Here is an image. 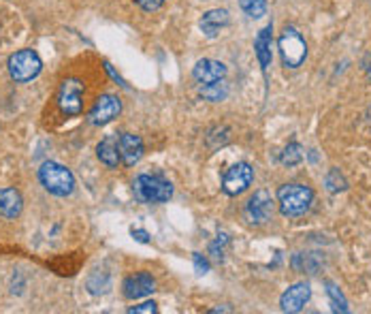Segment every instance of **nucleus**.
<instances>
[{"instance_id":"nucleus-18","label":"nucleus","mask_w":371,"mask_h":314,"mask_svg":"<svg viewBox=\"0 0 371 314\" xmlns=\"http://www.w3.org/2000/svg\"><path fill=\"white\" fill-rule=\"evenodd\" d=\"M226 94H228V86H226L224 79L213 81V83H203V88H201V96L207 98V100H213V103L224 100Z\"/></svg>"},{"instance_id":"nucleus-11","label":"nucleus","mask_w":371,"mask_h":314,"mask_svg":"<svg viewBox=\"0 0 371 314\" xmlns=\"http://www.w3.org/2000/svg\"><path fill=\"white\" fill-rule=\"evenodd\" d=\"M117 150H119V161L126 165V167H133L141 161L143 156V141L139 135H133V133H122L117 137Z\"/></svg>"},{"instance_id":"nucleus-15","label":"nucleus","mask_w":371,"mask_h":314,"mask_svg":"<svg viewBox=\"0 0 371 314\" xmlns=\"http://www.w3.org/2000/svg\"><path fill=\"white\" fill-rule=\"evenodd\" d=\"M226 24H228V11H226V9H211V11H207V13L201 18V22H199L203 35L209 37V39L218 37L220 30H222Z\"/></svg>"},{"instance_id":"nucleus-14","label":"nucleus","mask_w":371,"mask_h":314,"mask_svg":"<svg viewBox=\"0 0 371 314\" xmlns=\"http://www.w3.org/2000/svg\"><path fill=\"white\" fill-rule=\"evenodd\" d=\"M22 207H24V201H22L20 190L0 188V216L13 221L22 214Z\"/></svg>"},{"instance_id":"nucleus-10","label":"nucleus","mask_w":371,"mask_h":314,"mask_svg":"<svg viewBox=\"0 0 371 314\" xmlns=\"http://www.w3.org/2000/svg\"><path fill=\"white\" fill-rule=\"evenodd\" d=\"M156 289V280L148 274V272H139V274H133L124 280L122 284V293L126 299H141L146 295H152Z\"/></svg>"},{"instance_id":"nucleus-8","label":"nucleus","mask_w":371,"mask_h":314,"mask_svg":"<svg viewBox=\"0 0 371 314\" xmlns=\"http://www.w3.org/2000/svg\"><path fill=\"white\" fill-rule=\"evenodd\" d=\"M273 214V199L267 190H257L245 203V219L252 225H263Z\"/></svg>"},{"instance_id":"nucleus-3","label":"nucleus","mask_w":371,"mask_h":314,"mask_svg":"<svg viewBox=\"0 0 371 314\" xmlns=\"http://www.w3.org/2000/svg\"><path fill=\"white\" fill-rule=\"evenodd\" d=\"M133 192L141 203H167L173 194V186L160 175L143 173L133 182Z\"/></svg>"},{"instance_id":"nucleus-1","label":"nucleus","mask_w":371,"mask_h":314,"mask_svg":"<svg viewBox=\"0 0 371 314\" xmlns=\"http://www.w3.org/2000/svg\"><path fill=\"white\" fill-rule=\"evenodd\" d=\"M314 192L310 186L305 184H284L278 190V201H280V209L284 216H301L305 214L310 205H312Z\"/></svg>"},{"instance_id":"nucleus-24","label":"nucleus","mask_w":371,"mask_h":314,"mask_svg":"<svg viewBox=\"0 0 371 314\" xmlns=\"http://www.w3.org/2000/svg\"><path fill=\"white\" fill-rule=\"evenodd\" d=\"M129 312H131V314H154V312H158V306H156L154 301H146V303L133 306Z\"/></svg>"},{"instance_id":"nucleus-2","label":"nucleus","mask_w":371,"mask_h":314,"mask_svg":"<svg viewBox=\"0 0 371 314\" xmlns=\"http://www.w3.org/2000/svg\"><path fill=\"white\" fill-rule=\"evenodd\" d=\"M39 180L45 186V190H49L56 197H66L75 190L73 173L60 163H52V161L43 163L39 169Z\"/></svg>"},{"instance_id":"nucleus-9","label":"nucleus","mask_w":371,"mask_h":314,"mask_svg":"<svg viewBox=\"0 0 371 314\" xmlns=\"http://www.w3.org/2000/svg\"><path fill=\"white\" fill-rule=\"evenodd\" d=\"M119 112H122L119 98L113 96V94H102V96L96 98L94 107L90 112V122L94 127H105V124L113 122L119 116Z\"/></svg>"},{"instance_id":"nucleus-19","label":"nucleus","mask_w":371,"mask_h":314,"mask_svg":"<svg viewBox=\"0 0 371 314\" xmlns=\"http://www.w3.org/2000/svg\"><path fill=\"white\" fill-rule=\"evenodd\" d=\"M239 7L247 18L259 20L267 13V0H239Z\"/></svg>"},{"instance_id":"nucleus-29","label":"nucleus","mask_w":371,"mask_h":314,"mask_svg":"<svg viewBox=\"0 0 371 314\" xmlns=\"http://www.w3.org/2000/svg\"><path fill=\"white\" fill-rule=\"evenodd\" d=\"M369 77H371V69H369Z\"/></svg>"},{"instance_id":"nucleus-20","label":"nucleus","mask_w":371,"mask_h":314,"mask_svg":"<svg viewBox=\"0 0 371 314\" xmlns=\"http://www.w3.org/2000/svg\"><path fill=\"white\" fill-rule=\"evenodd\" d=\"M280 161H282V165H286V167H295V165H299V163L303 161V146L297 144V141L288 144V146L284 148Z\"/></svg>"},{"instance_id":"nucleus-16","label":"nucleus","mask_w":371,"mask_h":314,"mask_svg":"<svg viewBox=\"0 0 371 314\" xmlns=\"http://www.w3.org/2000/svg\"><path fill=\"white\" fill-rule=\"evenodd\" d=\"M273 26L269 24V26H265L261 33H259V37H257V43H254V50H257V58H259V64H261V69L263 71H267L269 69V64H271V58H273V54H271V41H273Z\"/></svg>"},{"instance_id":"nucleus-12","label":"nucleus","mask_w":371,"mask_h":314,"mask_svg":"<svg viewBox=\"0 0 371 314\" xmlns=\"http://www.w3.org/2000/svg\"><path fill=\"white\" fill-rule=\"evenodd\" d=\"M310 297H312V286L307 282H297L288 291H284V295L280 297V306L284 312H301L310 301Z\"/></svg>"},{"instance_id":"nucleus-13","label":"nucleus","mask_w":371,"mask_h":314,"mask_svg":"<svg viewBox=\"0 0 371 314\" xmlns=\"http://www.w3.org/2000/svg\"><path fill=\"white\" fill-rule=\"evenodd\" d=\"M194 79L199 83H213V81H220L226 77V66L218 60H211V58H203L194 64V71H192Z\"/></svg>"},{"instance_id":"nucleus-27","label":"nucleus","mask_w":371,"mask_h":314,"mask_svg":"<svg viewBox=\"0 0 371 314\" xmlns=\"http://www.w3.org/2000/svg\"><path fill=\"white\" fill-rule=\"evenodd\" d=\"M131 236H133L137 242H141V244H148V242H150V233H148V231H143V229H133V231H131Z\"/></svg>"},{"instance_id":"nucleus-5","label":"nucleus","mask_w":371,"mask_h":314,"mask_svg":"<svg viewBox=\"0 0 371 314\" xmlns=\"http://www.w3.org/2000/svg\"><path fill=\"white\" fill-rule=\"evenodd\" d=\"M7 66H9L11 77L16 81L24 83V81H33L41 73L43 62H41V58L35 50H20L9 58Z\"/></svg>"},{"instance_id":"nucleus-22","label":"nucleus","mask_w":371,"mask_h":314,"mask_svg":"<svg viewBox=\"0 0 371 314\" xmlns=\"http://www.w3.org/2000/svg\"><path fill=\"white\" fill-rule=\"evenodd\" d=\"M346 180H343V175L337 171V169H331L329 171V175H326V188L331 190V192H339V190H346Z\"/></svg>"},{"instance_id":"nucleus-23","label":"nucleus","mask_w":371,"mask_h":314,"mask_svg":"<svg viewBox=\"0 0 371 314\" xmlns=\"http://www.w3.org/2000/svg\"><path fill=\"white\" fill-rule=\"evenodd\" d=\"M226 246H228V236L226 233H220L218 240L209 246V252L213 255V259L222 261L224 259V252H226Z\"/></svg>"},{"instance_id":"nucleus-26","label":"nucleus","mask_w":371,"mask_h":314,"mask_svg":"<svg viewBox=\"0 0 371 314\" xmlns=\"http://www.w3.org/2000/svg\"><path fill=\"white\" fill-rule=\"evenodd\" d=\"M192 261H194V269H196V274H207V272H209V263H207V259H205L203 255L194 252Z\"/></svg>"},{"instance_id":"nucleus-6","label":"nucleus","mask_w":371,"mask_h":314,"mask_svg":"<svg viewBox=\"0 0 371 314\" xmlns=\"http://www.w3.org/2000/svg\"><path fill=\"white\" fill-rule=\"evenodd\" d=\"M58 107L66 116H79L83 110V83L79 79H64L58 90Z\"/></svg>"},{"instance_id":"nucleus-7","label":"nucleus","mask_w":371,"mask_h":314,"mask_svg":"<svg viewBox=\"0 0 371 314\" xmlns=\"http://www.w3.org/2000/svg\"><path fill=\"white\" fill-rule=\"evenodd\" d=\"M254 180V169L247 165V163H237L232 165L226 173H224V180H222V190L228 194V197H237L241 194L243 190L250 188Z\"/></svg>"},{"instance_id":"nucleus-17","label":"nucleus","mask_w":371,"mask_h":314,"mask_svg":"<svg viewBox=\"0 0 371 314\" xmlns=\"http://www.w3.org/2000/svg\"><path fill=\"white\" fill-rule=\"evenodd\" d=\"M96 154L100 158L102 165H107L109 169H115L119 163V150H117V139L115 137H105L98 146H96Z\"/></svg>"},{"instance_id":"nucleus-21","label":"nucleus","mask_w":371,"mask_h":314,"mask_svg":"<svg viewBox=\"0 0 371 314\" xmlns=\"http://www.w3.org/2000/svg\"><path fill=\"white\" fill-rule=\"evenodd\" d=\"M324 286H326V293H329V297H331V301H333V310H335V312H348V301H346V297L341 295V291H339L333 282H324Z\"/></svg>"},{"instance_id":"nucleus-25","label":"nucleus","mask_w":371,"mask_h":314,"mask_svg":"<svg viewBox=\"0 0 371 314\" xmlns=\"http://www.w3.org/2000/svg\"><path fill=\"white\" fill-rule=\"evenodd\" d=\"M135 3L143 9V11H156V9H160L167 0H135Z\"/></svg>"},{"instance_id":"nucleus-28","label":"nucleus","mask_w":371,"mask_h":314,"mask_svg":"<svg viewBox=\"0 0 371 314\" xmlns=\"http://www.w3.org/2000/svg\"><path fill=\"white\" fill-rule=\"evenodd\" d=\"M105 69L109 71V75H111V77H113V79H115V81H117L119 86H126V83H124V79H122V77H119V75H117V73L113 71V66H111V64H107V62H105Z\"/></svg>"},{"instance_id":"nucleus-4","label":"nucleus","mask_w":371,"mask_h":314,"mask_svg":"<svg viewBox=\"0 0 371 314\" xmlns=\"http://www.w3.org/2000/svg\"><path fill=\"white\" fill-rule=\"evenodd\" d=\"M280 54H282V60L286 66L290 69H297L303 64L305 56H307V43L305 39L301 37V33L293 26H286L284 33L280 35Z\"/></svg>"}]
</instances>
